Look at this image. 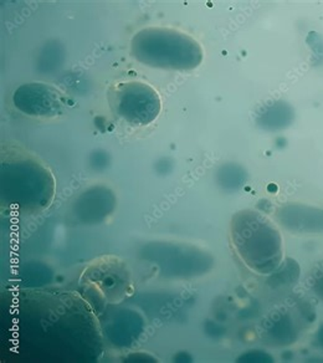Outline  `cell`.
Wrapping results in <instances>:
<instances>
[{
  "label": "cell",
  "instance_id": "8992f818",
  "mask_svg": "<svg viewBox=\"0 0 323 363\" xmlns=\"http://www.w3.org/2000/svg\"><path fill=\"white\" fill-rule=\"evenodd\" d=\"M291 120V108L283 102H276L260 112L258 123L265 130H280L290 125Z\"/></svg>",
  "mask_w": 323,
  "mask_h": 363
},
{
  "label": "cell",
  "instance_id": "5b68a950",
  "mask_svg": "<svg viewBox=\"0 0 323 363\" xmlns=\"http://www.w3.org/2000/svg\"><path fill=\"white\" fill-rule=\"evenodd\" d=\"M62 102L60 92L44 84H26L14 94L16 108L29 116H59L62 112Z\"/></svg>",
  "mask_w": 323,
  "mask_h": 363
},
{
  "label": "cell",
  "instance_id": "ba28073f",
  "mask_svg": "<svg viewBox=\"0 0 323 363\" xmlns=\"http://www.w3.org/2000/svg\"><path fill=\"white\" fill-rule=\"evenodd\" d=\"M311 284H312V289H314V293L317 294L319 298H323V262L319 264L312 272Z\"/></svg>",
  "mask_w": 323,
  "mask_h": 363
},
{
  "label": "cell",
  "instance_id": "7a4b0ae2",
  "mask_svg": "<svg viewBox=\"0 0 323 363\" xmlns=\"http://www.w3.org/2000/svg\"><path fill=\"white\" fill-rule=\"evenodd\" d=\"M132 51L142 64L169 70H191L203 60L202 48L197 41L171 29L140 31L132 40Z\"/></svg>",
  "mask_w": 323,
  "mask_h": 363
},
{
  "label": "cell",
  "instance_id": "6da1fadb",
  "mask_svg": "<svg viewBox=\"0 0 323 363\" xmlns=\"http://www.w3.org/2000/svg\"><path fill=\"white\" fill-rule=\"evenodd\" d=\"M232 242L242 262L254 272H273L283 257L281 235L273 223L255 211H242L232 218Z\"/></svg>",
  "mask_w": 323,
  "mask_h": 363
},
{
  "label": "cell",
  "instance_id": "277c9868",
  "mask_svg": "<svg viewBox=\"0 0 323 363\" xmlns=\"http://www.w3.org/2000/svg\"><path fill=\"white\" fill-rule=\"evenodd\" d=\"M113 110L132 126H148L162 110L161 97L156 89L142 81L121 82L111 92Z\"/></svg>",
  "mask_w": 323,
  "mask_h": 363
},
{
  "label": "cell",
  "instance_id": "52a82bcc",
  "mask_svg": "<svg viewBox=\"0 0 323 363\" xmlns=\"http://www.w3.org/2000/svg\"><path fill=\"white\" fill-rule=\"evenodd\" d=\"M222 171L229 174V178H219V184L225 189H237L245 181V171L235 164H227L222 167Z\"/></svg>",
  "mask_w": 323,
  "mask_h": 363
},
{
  "label": "cell",
  "instance_id": "3957f363",
  "mask_svg": "<svg viewBox=\"0 0 323 363\" xmlns=\"http://www.w3.org/2000/svg\"><path fill=\"white\" fill-rule=\"evenodd\" d=\"M3 194L9 203L26 211H39L50 203L54 193V181L44 167L34 161L4 163Z\"/></svg>",
  "mask_w": 323,
  "mask_h": 363
}]
</instances>
